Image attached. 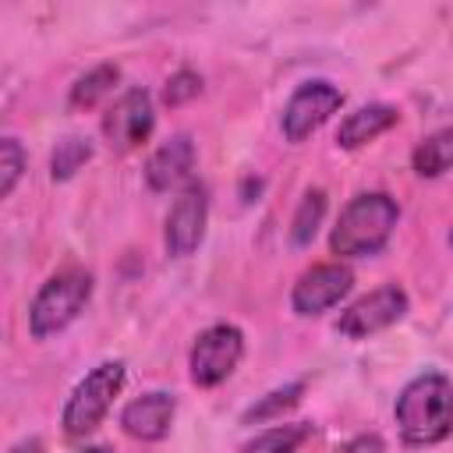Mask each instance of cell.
Segmentation results:
<instances>
[{
    "label": "cell",
    "mask_w": 453,
    "mask_h": 453,
    "mask_svg": "<svg viewBox=\"0 0 453 453\" xmlns=\"http://www.w3.org/2000/svg\"><path fill=\"white\" fill-rule=\"evenodd\" d=\"M11 453H42V442H39V439H21Z\"/></svg>",
    "instance_id": "cell-23"
},
{
    "label": "cell",
    "mask_w": 453,
    "mask_h": 453,
    "mask_svg": "<svg viewBox=\"0 0 453 453\" xmlns=\"http://www.w3.org/2000/svg\"><path fill=\"white\" fill-rule=\"evenodd\" d=\"M195 166V142L191 134H173L166 138L145 163V180L152 191H170L173 184H180Z\"/></svg>",
    "instance_id": "cell-12"
},
{
    "label": "cell",
    "mask_w": 453,
    "mask_h": 453,
    "mask_svg": "<svg viewBox=\"0 0 453 453\" xmlns=\"http://www.w3.org/2000/svg\"><path fill=\"white\" fill-rule=\"evenodd\" d=\"M350 287H354V273L347 265L322 262L297 276V283L290 290V304L297 315H322L333 304H340L350 294Z\"/></svg>",
    "instance_id": "cell-8"
},
{
    "label": "cell",
    "mask_w": 453,
    "mask_h": 453,
    "mask_svg": "<svg viewBox=\"0 0 453 453\" xmlns=\"http://www.w3.org/2000/svg\"><path fill=\"white\" fill-rule=\"evenodd\" d=\"M396 120H400V113L389 103H368V106H361V110H354V113H347L340 120L336 145L340 149H361L372 138H379L382 131H389Z\"/></svg>",
    "instance_id": "cell-13"
},
{
    "label": "cell",
    "mask_w": 453,
    "mask_h": 453,
    "mask_svg": "<svg viewBox=\"0 0 453 453\" xmlns=\"http://www.w3.org/2000/svg\"><path fill=\"white\" fill-rule=\"evenodd\" d=\"M396 428L411 446L442 442L453 432V382L442 372L414 375L393 407Z\"/></svg>",
    "instance_id": "cell-1"
},
{
    "label": "cell",
    "mask_w": 453,
    "mask_h": 453,
    "mask_svg": "<svg viewBox=\"0 0 453 453\" xmlns=\"http://www.w3.org/2000/svg\"><path fill=\"white\" fill-rule=\"evenodd\" d=\"M120 81V71H117V64H99V67H92L88 74H81L74 85H71V106H96L106 92H113V85Z\"/></svg>",
    "instance_id": "cell-17"
},
{
    "label": "cell",
    "mask_w": 453,
    "mask_h": 453,
    "mask_svg": "<svg viewBox=\"0 0 453 453\" xmlns=\"http://www.w3.org/2000/svg\"><path fill=\"white\" fill-rule=\"evenodd\" d=\"M333 453H386V442H382V435L365 432V435L347 439V442H343L340 449H333Z\"/></svg>",
    "instance_id": "cell-22"
},
{
    "label": "cell",
    "mask_w": 453,
    "mask_h": 453,
    "mask_svg": "<svg viewBox=\"0 0 453 453\" xmlns=\"http://www.w3.org/2000/svg\"><path fill=\"white\" fill-rule=\"evenodd\" d=\"M21 170H25V149H21L18 138L7 134V138L0 142V173H4V180H0V195H4V198L14 191Z\"/></svg>",
    "instance_id": "cell-20"
},
{
    "label": "cell",
    "mask_w": 453,
    "mask_h": 453,
    "mask_svg": "<svg viewBox=\"0 0 453 453\" xmlns=\"http://www.w3.org/2000/svg\"><path fill=\"white\" fill-rule=\"evenodd\" d=\"M205 219H209V195L202 184H188L166 212V230H163L166 251L173 258L191 255L205 237Z\"/></svg>",
    "instance_id": "cell-10"
},
{
    "label": "cell",
    "mask_w": 453,
    "mask_h": 453,
    "mask_svg": "<svg viewBox=\"0 0 453 453\" xmlns=\"http://www.w3.org/2000/svg\"><path fill=\"white\" fill-rule=\"evenodd\" d=\"M343 106V92L333 85V81H304L290 92L287 106H283V117H280V127H283V138L287 142H304L311 131H319L336 110Z\"/></svg>",
    "instance_id": "cell-6"
},
{
    "label": "cell",
    "mask_w": 453,
    "mask_h": 453,
    "mask_svg": "<svg viewBox=\"0 0 453 453\" xmlns=\"http://www.w3.org/2000/svg\"><path fill=\"white\" fill-rule=\"evenodd\" d=\"M308 439H311V425H308V421L273 425V428H265L262 435H255L251 442H244L241 453H297Z\"/></svg>",
    "instance_id": "cell-14"
},
{
    "label": "cell",
    "mask_w": 453,
    "mask_h": 453,
    "mask_svg": "<svg viewBox=\"0 0 453 453\" xmlns=\"http://www.w3.org/2000/svg\"><path fill=\"white\" fill-rule=\"evenodd\" d=\"M173 414H177V400L163 389H152V393H142L134 396L124 411H120V428L131 435V439H142V442H159L170 425H173Z\"/></svg>",
    "instance_id": "cell-11"
},
{
    "label": "cell",
    "mask_w": 453,
    "mask_h": 453,
    "mask_svg": "<svg viewBox=\"0 0 453 453\" xmlns=\"http://www.w3.org/2000/svg\"><path fill=\"white\" fill-rule=\"evenodd\" d=\"M92 297V276L85 269H64L50 276L28 308V333L35 340H46L60 329H67Z\"/></svg>",
    "instance_id": "cell-3"
},
{
    "label": "cell",
    "mask_w": 453,
    "mask_h": 453,
    "mask_svg": "<svg viewBox=\"0 0 453 453\" xmlns=\"http://www.w3.org/2000/svg\"><path fill=\"white\" fill-rule=\"evenodd\" d=\"M244 357V333L237 326H209L198 333L188 368H191V382L195 386H219L223 379L234 375V368Z\"/></svg>",
    "instance_id": "cell-5"
},
{
    "label": "cell",
    "mask_w": 453,
    "mask_h": 453,
    "mask_svg": "<svg viewBox=\"0 0 453 453\" xmlns=\"http://www.w3.org/2000/svg\"><path fill=\"white\" fill-rule=\"evenodd\" d=\"M411 163H414V170H418L421 177H439V173L453 170V127H442V131L428 134V138L414 149Z\"/></svg>",
    "instance_id": "cell-15"
},
{
    "label": "cell",
    "mask_w": 453,
    "mask_h": 453,
    "mask_svg": "<svg viewBox=\"0 0 453 453\" xmlns=\"http://www.w3.org/2000/svg\"><path fill=\"white\" fill-rule=\"evenodd\" d=\"M88 159H92V145H88V142H81V138H64V142L53 149L50 173H53V180H67V177H74Z\"/></svg>",
    "instance_id": "cell-19"
},
{
    "label": "cell",
    "mask_w": 453,
    "mask_h": 453,
    "mask_svg": "<svg viewBox=\"0 0 453 453\" xmlns=\"http://www.w3.org/2000/svg\"><path fill=\"white\" fill-rule=\"evenodd\" d=\"M156 113H152V99L145 88H127L103 117V134L117 152H131L138 149L149 134H152Z\"/></svg>",
    "instance_id": "cell-9"
},
{
    "label": "cell",
    "mask_w": 453,
    "mask_h": 453,
    "mask_svg": "<svg viewBox=\"0 0 453 453\" xmlns=\"http://www.w3.org/2000/svg\"><path fill=\"white\" fill-rule=\"evenodd\" d=\"M301 396H304V382H287V386H280V389H273V393L258 396V400L241 414V421H244V425L273 421V418L287 414L290 407H297V403H301Z\"/></svg>",
    "instance_id": "cell-16"
},
{
    "label": "cell",
    "mask_w": 453,
    "mask_h": 453,
    "mask_svg": "<svg viewBox=\"0 0 453 453\" xmlns=\"http://www.w3.org/2000/svg\"><path fill=\"white\" fill-rule=\"evenodd\" d=\"M124 379H127L124 361H103V365H96V368L71 389V396H67V403H64V414H60L64 432H67L71 439H81V435L96 432L99 421L106 418L113 396L124 389Z\"/></svg>",
    "instance_id": "cell-4"
},
{
    "label": "cell",
    "mask_w": 453,
    "mask_h": 453,
    "mask_svg": "<svg viewBox=\"0 0 453 453\" xmlns=\"http://www.w3.org/2000/svg\"><path fill=\"white\" fill-rule=\"evenodd\" d=\"M403 311H407V294H403V287L386 283V287H379V290L357 297L347 311H340L336 329H340L343 336H350V340H365V336H372V333H379V329L400 322Z\"/></svg>",
    "instance_id": "cell-7"
},
{
    "label": "cell",
    "mask_w": 453,
    "mask_h": 453,
    "mask_svg": "<svg viewBox=\"0 0 453 453\" xmlns=\"http://www.w3.org/2000/svg\"><path fill=\"white\" fill-rule=\"evenodd\" d=\"M74 453H113L110 446H81V449H74Z\"/></svg>",
    "instance_id": "cell-24"
},
{
    "label": "cell",
    "mask_w": 453,
    "mask_h": 453,
    "mask_svg": "<svg viewBox=\"0 0 453 453\" xmlns=\"http://www.w3.org/2000/svg\"><path fill=\"white\" fill-rule=\"evenodd\" d=\"M322 216H326V195L315 188V191H308V195L301 198V205H297V212H294L290 241H294L297 248L311 244V237H315V230H319V223H322Z\"/></svg>",
    "instance_id": "cell-18"
},
{
    "label": "cell",
    "mask_w": 453,
    "mask_h": 453,
    "mask_svg": "<svg viewBox=\"0 0 453 453\" xmlns=\"http://www.w3.org/2000/svg\"><path fill=\"white\" fill-rule=\"evenodd\" d=\"M449 244H453V230H449Z\"/></svg>",
    "instance_id": "cell-25"
},
{
    "label": "cell",
    "mask_w": 453,
    "mask_h": 453,
    "mask_svg": "<svg viewBox=\"0 0 453 453\" xmlns=\"http://www.w3.org/2000/svg\"><path fill=\"white\" fill-rule=\"evenodd\" d=\"M400 219V205L386 195V191H365V195H354L333 234H329V248L333 255L340 258H365V255H375L386 248L393 226Z\"/></svg>",
    "instance_id": "cell-2"
},
{
    "label": "cell",
    "mask_w": 453,
    "mask_h": 453,
    "mask_svg": "<svg viewBox=\"0 0 453 453\" xmlns=\"http://www.w3.org/2000/svg\"><path fill=\"white\" fill-rule=\"evenodd\" d=\"M198 92H202V74H195V71L180 67L177 74H170V78H166V88H163V103H166V106H180V103L195 99Z\"/></svg>",
    "instance_id": "cell-21"
}]
</instances>
